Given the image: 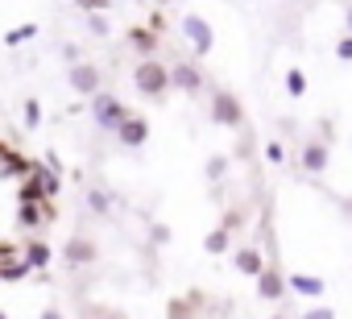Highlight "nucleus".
I'll use <instances>...</instances> for the list:
<instances>
[{
	"instance_id": "obj_25",
	"label": "nucleus",
	"mask_w": 352,
	"mask_h": 319,
	"mask_svg": "<svg viewBox=\"0 0 352 319\" xmlns=\"http://www.w3.org/2000/svg\"><path fill=\"white\" fill-rule=\"evenodd\" d=\"M5 170H9V175H21V170H25V157H17V153H5Z\"/></svg>"
},
{
	"instance_id": "obj_26",
	"label": "nucleus",
	"mask_w": 352,
	"mask_h": 319,
	"mask_svg": "<svg viewBox=\"0 0 352 319\" xmlns=\"http://www.w3.org/2000/svg\"><path fill=\"white\" fill-rule=\"evenodd\" d=\"M265 157H270V162L278 166V162H282V157H286V153H282V145H278V141H270V145H265Z\"/></svg>"
},
{
	"instance_id": "obj_6",
	"label": "nucleus",
	"mask_w": 352,
	"mask_h": 319,
	"mask_svg": "<svg viewBox=\"0 0 352 319\" xmlns=\"http://www.w3.org/2000/svg\"><path fill=\"white\" fill-rule=\"evenodd\" d=\"M183 34H187V42H191L195 54H208L216 46V34H212V25L204 17H183Z\"/></svg>"
},
{
	"instance_id": "obj_2",
	"label": "nucleus",
	"mask_w": 352,
	"mask_h": 319,
	"mask_svg": "<svg viewBox=\"0 0 352 319\" xmlns=\"http://www.w3.org/2000/svg\"><path fill=\"white\" fill-rule=\"evenodd\" d=\"M91 116H96V124H100V129L116 133V129H120V120L129 116V108H124L116 96H108V91H96V96H91Z\"/></svg>"
},
{
	"instance_id": "obj_8",
	"label": "nucleus",
	"mask_w": 352,
	"mask_h": 319,
	"mask_svg": "<svg viewBox=\"0 0 352 319\" xmlns=\"http://www.w3.org/2000/svg\"><path fill=\"white\" fill-rule=\"evenodd\" d=\"M327 162H331L327 141H307V145H302V153H298V166H302L307 175H323V170H327Z\"/></svg>"
},
{
	"instance_id": "obj_10",
	"label": "nucleus",
	"mask_w": 352,
	"mask_h": 319,
	"mask_svg": "<svg viewBox=\"0 0 352 319\" xmlns=\"http://www.w3.org/2000/svg\"><path fill=\"white\" fill-rule=\"evenodd\" d=\"M67 83H71L79 96H96V91H100V83H104V75H100V67H91V63H75Z\"/></svg>"
},
{
	"instance_id": "obj_28",
	"label": "nucleus",
	"mask_w": 352,
	"mask_h": 319,
	"mask_svg": "<svg viewBox=\"0 0 352 319\" xmlns=\"http://www.w3.org/2000/svg\"><path fill=\"white\" fill-rule=\"evenodd\" d=\"M91 319H124V315H120V311H96Z\"/></svg>"
},
{
	"instance_id": "obj_16",
	"label": "nucleus",
	"mask_w": 352,
	"mask_h": 319,
	"mask_svg": "<svg viewBox=\"0 0 352 319\" xmlns=\"http://www.w3.org/2000/svg\"><path fill=\"white\" fill-rule=\"evenodd\" d=\"M166 319H195L191 298H170V302H166Z\"/></svg>"
},
{
	"instance_id": "obj_15",
	"label": "nucleus",
	"mask_w": 352,
	"mask_h": 319,
	"mask_svg": "<svg viewBox=\"0 0 352 319\" xmlns=\"http://www.w3.org/2000/svg\"><path fill=\"white\" fill-rule=\"evenodd\" d=\"M204 245H208V253H228V245H232V228H224V224H220V228H212Z\"/></svg>"
},
{
	"instance_id": "obj_21",
	"label": "nucleus",
	"mask_w": 352,
	"mask_h": 319,
	"mask_svg": "<svg viewBox=\"0 0 352 319\" xmlns=\"http://www.w3.org/2000/svg\"><path fill=\"white\" fill-rule=\"evenodd\" d=\"M87 204H91V212H100V216H104V212L112 208V195H108V191H91V195H87Z\"/></svg>"
},
{
	"instance_id": "obj_30",
	"label": "nucleus",
	"mask_w": 352,
	"mask_h": 319,
	"mask_svg": "<svg viewBox=\"0 0 352 319\" xmlns=\"http://www.w3.org/2000/svg\"><path fill=\"white\" fill-rule=\"evenodd\" d=\"M79 5H87V9H100V5H104V0H79Z\"/></svg>"
},
{
	"instance_id": "obj_14",
	"label": "nucleus",
	"mask_w": 352,
	"mask_h": 319,
	"mask_svg": "<svg viewBox=\"0 0 352 319\" xmlns=\"http://www.w3.org/2000/svg\"><path fill=\"white\" fill-rule=\"evenodd\" d=\"M129 46L141 50V54H153L157 50V38H153V30H129Z\"/></svg>"
},
{
	"instance_id": "obj_12",
	"label": "nucleus",
	"mask_w": 352,
	"mask_h": 319,
	"mask_svg": "<svg viewBox=\"0 0 352 319\" xmlns=\"http://www.w3.org/2000/svg\"><path fill=\"white\" fill-rule=\"evenodd\" d=\"M232 265H236L241 274H249V278H257V274L265 270V257H261V249H257V245H241V249L232 253Z\"/></svg>"
},
{
	"instance_id": "obj_24",
	"label": "nucleus",
	"mask_w": 352,
	"mask_h": 319,
	"mask_svg": "<svg viewBox=\"0 0 352 319\" xmlns=\"http://www.w3.org/2000/svg\"><path fill=\"white\" fill-rule=\"evenodd\" d=\"M336 54H340L344 63H352V34H344V38L336 42Z\"/></svg>"
},
{
	"instance_id": "obj_29",
	"label": "nucleus",
	"mask_w": 352,
	"mask_h": 319,
	"mask_svg": "<svg viewBox=\"0 0 352 319\" xmlns=\"http://www.w3.org/2000/svg\"><path fill=\"white\" fill-rule=\"evenodd\" d=\"M42 319H63V311H54V307H46V311H42Z\"/></svg>"
},
{
	"instance_id": "obj_22",
	"label": "nucleus",
	"mask_w": 352,
	"mask_h": 319,
	"mask_svg": "<svg viewBox=\"0 0 352 319\" xmlns=\"http://www.w3.org/2000/svg\"><path fill=\"white\" fill-rule=\"evenodd\" d=\"M25 124H30V129L42 124V104H38V100H25Z\"/></svg>"
},
{
	"instance_id": "obj_19",
	"label": "nucleus",
	"mask_w": 352,
	"mask_h": 319,
	"mask_svg": "<svg viewBox=\"0 0 352 319\" xmlns=\"http://www.w3.org/2000/svg\"><path fill=\"white\" fill-rule=\"evenodd\" d=\"M38 220H42V199H38V204H21V224L34 228Z\"/></svg>"
},
{
	"instance_id": "obj_3",
	"label": "nucleus",
	"mask_w": 352,
	"mask_h": 319,
	"mask_svg": "<svg viewBox=\"0 0 352 319\" xmlns=\"http://www.w3.org/2000/svg\"><path fill=\"white\" fill-rule=\"evenodd\" d=\"M212 120L224 124V129H241V124H245V108H241V100H236L232 91L216 87V91H212Z\"/></svg>"
},
{
	"instance_id": "obj_9",
	"label": "nucleus",
	"mask_w": 352,
	"mask_h": 319,
	"mask_svg": "<svg viewBox=\"0 0 352 319\" xmlns=\"http://www.w3.org/2000/svg\"><path fill=\"white\" fill-rule=\"evenodd\" d=\"M170 87L195 96V91L204 87V71H199L195 63H174V67H170Z\"/></svg>"
},
{
	"instance_id": "obj_27",
	"label": "nucleus",
	"mask_w": 352,
	"mask_h": 319,
	"mask_svg": "<svg viewBox=\"0 0 352 319\" xmlns=\"http://www.w3.org/2000/svg\"><path fill=\"white\" fill-rule=\"evenodd\" d=\"M91 34H108V21L104 17H91Z\"/></svg>"
},
{
	"instance_id": "obj_32",
	"label": "nucleus",
	"mask_w": 352,
	"mask_h": 319,
	"mask_svg": "<svg viewBox=\"0 0 352 319\" xmlns=\"http://www.w3.org/2000/svg\"><path fill=\"white\" fill-rule=\"evenodd\" d=\"M270 319H286V315H270Z\"/></svg>"
},
{
	"instance_id": "obj_18",
	"label": "nucleus",
	"mask_w": 352,
	"mask_h": 319,
	"mask_svg": "<svg viewBox=\"0 0 352 319\" xmlns=\"http://www.w3.org/2000/svg\"><path fill=\"white\" fill-rule=\"evenodd\" d=\"M286 91H290V96H302V91H307V75H302L298 67L286 75Z\"/></svg>"
},
{
	"instance_id": "obj_33",
	"label": "nucleus",
	"mask_w": 352,
	"mask_h": 319,
	"mask_svg": "<svg viewBox=\"0 0 352 319\" xmlns=\"http://www.w3.org/2000/svg\"><path fill=\"white\" fill-rule=\"evenodd\" d=\"M0 319H9V315H5V311H0Z\"/></svg>"
},
{
	"instance_id": "obj_7",
	"label": "nucleus",
	"mask_w": 352,
	"mask_h": 319,
	"mask_svg": "<svg viewBox=\"0 0 352 319\" xmlns=\"http://www.w3.org/2000/svg\"><path fill=\"white\" fill-rule=\"evenodd\" d=\"M282 294H286V274H282V270L270 261V265L257 274V298H265V302H278Z\"/></svg>"
},
{
	"instance_id": "obj_17",
	"label": "nucleus",
	"mask_w": 352,
	"mask_h": 319,
	"mask_svg": "<svg viewBox=\"0 0 352 319\" xmlns=\"http://www.w3.org/2000/svg\"><path fill=\"white\" fill-rule=\"evenodd\" d=\"M30 38H38V25H17V30L5 34V46H21V42H30Z\"/></svg>"
},
{
	"instance_id": "obj_20",
	"label": "nucleus",
	"mask_w": 352,
	"mask_h": 319,
	"mask_svg": "<svg viewBox=\"0 0 352 319\" xmlns=\"http://www.w3.org/2000/svg\"><path fill=\"white\" fill-rule=\"evenodd\" d=\"M224 170H228V157H224V153H216L212 162H208V179H212V183H220V179H224Z\"/></svg>"
},
{
	"instance_id": "obj_31",
	"label": "nucleus",
	"mask_w": 352,
	"mask_h": 319,
	"mask_svg": "<svg viewBox=\"0 0 352 319\" xmlns=\"http://www.w3.org/2000/svg\"><path fill=\"white\" fill-rule=\"evenodd\" d=\"M344 21H348V34H352V9H348V13H344Z\"/></svg>"
},
{
	"instance_id": "obj_11",
	"label": "nucleus",
	"mask_w": 352,
	"mask_h": 319,
	"mask_svg": "<svg viewBox=\"0 0 352 319\" xmlns=\"http://www.w3.org/2000/svg\"><path fill=\"white\" fill-rule=\"evenodd\" d=\"M286 290H294V294H302V298H323L327 282L315 278V274H286Z\"/></svg>"
},
{
	"instance_id": "obj_5",
	"label": "nucleus",
	"mask_w": 352,
	"mask_h": 319,
	"mask_svg": "<svg viewBox=\"0 0 352 319\" xmlns=\"http://www.w3.org/2000/svg\"><path fill=\"white\" fill-rule=\"evenodd\" d=\"M116 141H120L124 149L145 145V141H149V120H145V116H137V112H129V116L120 120V129H116Z\"/></svg>"
},
{
	"instance_id": "obj_23",
	"label": "nucleus",
	"mask_w": 352,
	"mask_h": 319,
	"mask_svg": "<svg viewBox=\"0 0 352 319\" xmlns=\"http://www.w3.org/2000/svg\"><path fill=\"white\" fill-rule=\"evenodd\" d=\"M298 319H336V311H331V307H323V302H319V307H311V311H302V315H298Z\"/></svg>"
},
{
	"instance_id": "obj_4",
	"label": "nucleus",
	"mask_w": 352,
	"mask_h": 319,
	"mask_svg": "<svg viewBox=\"0 0 352 319\" xmlns=\"http://www.w3.org/2000/svg\"><path fill=\"white\" fill-rule=\"evenodd\" d=\"M63 257H67L71 270H83V265H96V261H100V249H96V241H87V236H71V241L63 245Z\"/></svg>"
},
{
	"instance_id": "obj_13",
	"label": "nucleus",
	"mask_w": 352,
	"mask_h": 319,
	"mask_svg": "<svg viewBox=\"0 0 352 319\" xmlns=\"http://www.w3.org/2000/svg\"><path fill=\"white\" fill-rule=\"evenodd\" d=\"M21 261H25L30 270H46V265H50V245H46V241H30L25 253H21Z\"/></svg>"
},
{
	"instance_id": "obj_1",
	"label": "nucleus",
	"mask_w": 352,
	"mask_h": 319,
	"mask_svg": "<svg viewBox=\"0 0 352 319\" xmlns=\"http://www.w3.org/2000/svg\"><path fill=\"white\" fill-rule=\"evenodd\" d=\"M133 87H137L145 100H162V96L170 91V67L157 63V58L137 63V71H133Z\"/></svg>"
}]
</instances>
